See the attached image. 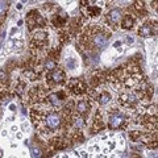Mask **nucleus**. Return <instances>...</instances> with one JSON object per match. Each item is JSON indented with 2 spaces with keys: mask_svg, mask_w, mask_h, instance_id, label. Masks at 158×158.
Listing matches in <instances>:
<instances>
[{
  "mask_svg": "<svg viewBox=\"0 0 158 158\" xmlns=\"http://www.w3.org/2000/svg\"><path fill=\"white\" fill-rule=\"evenodd\" d=\"M44 121L46 128L50 129V131H55V129H58L61 127V116L58 114H55V112L48 114L44 117Z\"/></svg>",
  "mask_w": 158,
  "mask_h": 158,
  "instance_id": "f257e3e1",
  "label": "nucleus"
},
{
  "mask_svg": "<svg viewBox=\"0 0 158 158\" xmlns=\"http://www.w3.org/2000/svg\"><path fill=\"white\" fill-rule=\"evenodd\" d=\"M92 44L98 49H104L108 45V36L103 32H96L92 36Z\"/></svg>",
  "mask_w": 158,
  "mask_h": 158,
  "instance_id": "f03ea898",
  "label": "nucleus"
},
{
  "mask_svg": "<svg viewBox=\"0 0 158 158\" xmlns=\"http://www.w3.org/2000/svg\"><path fill=\"white\" fill-rule=\"evenodd\" d=\"M124 120H125V116H124L121 112H116V114L111 115L110 116V127L112 128V129H117V128L121 127V124L124 123Z\"/></svg>",
  "mask_w": 158,
  "mask_h": 158,
  "instance_id": "7ed1b4c3",
  "label": "nucleus"
},
{
  "mask_svg": "<svg viewBox=\"0 0 158 158\" xmlns=\"http://www.w3.org/2000/svg\"><path fill=\"white\" fill-rule=\"evenodd\" d=\"M107 20H108V23H110L111 25H116L117 23L121 20V9L115 8V9L110 11V12L107 13Z\"/></svg>",
  "mask_w": 158,
  "mask_h": 158,
  "instance_id": "20e7f679",
  "label": "nucleus"
},
{
  "mask_svg": "<svg viewBox=\"0 0 158 158\" xmlns=\"http://www.w3.org/2000/svg\"><path fill=\"white\" fill-rule=\"evenodd\" d=\"M136 102H137V99H136V96H134L133 94H124V95L120 96V103L123 106H128V107L133 106Z\"/></svg>",
  "mask_w": 158,
  "mask_h": 158,
  "instance_id": "39448f33",
  "label": "nucleus"
},
{
  "mask_svg": "<svg viewBox=\"0 0 158 158\" xmlns=\"http://www.w3.org/2000/svg\"><path fill=\"white\" fill-rule=\"evenodd\" d=\"M48 102L52 106H54V107H61L62 106V103H63V100H62V98H61V95H58V94H55V92H53V94H50L48 96Z\"/></svg>",
  "mask_w": 158,
  "mask_h": 158,
  "instance_id": "423d86ee",
  "label": "nucleus"
},
{
  "mask_svg": "<svg viewBox=\"0 0 158 158\" xmlns=\"http://www.w3.org/2000/svg\"><path fill=\"white\" fill-rule=\"evenodd\" d=\"M50 79H52L54 83H62L65 80V72L62 70H53L52 75H50Z\"/></svg>",
  "mask_w": 158,
  "mask_h": 158,
  "instance_id": "0eeeda50",
  "label": "nucleus"
},
{
  "mask_svg": "<svg viewBox=\"0 0 158 158\" xmlns=\"http://www.w3.org/2000/svg\"><path fill=\"white\" fill-rule=\"evenodd\" d=\"M134 24V20L132 16H129V15H127V16H124L123 20H121V28L123 29H132V27H133Z\"/></svg>",
  "mask_w": 158,
  "mask_h": 158,
  "instance_id": "6e6552de",
  "label": "nucleus"
},
{
  "mask_svg": "<svg viewBox=\"0 0 158 158\" xmlns=\"http://www.w3.org/2000/svg\"><path fill=\"white\" fill-rule=\"evenodd\" d=\"M88 108H90L88 102H86V100H79L78 106H76V111H78V114H80V115L87 114V112H88Z\"/></svg>",
  "mask_w": 158,
  "mask_h": 158,
  "instance_id": "1a4fd4ad",
  "label": "nucleus"
},
{
  "mask_svg": "<svg viewBox=\"0 0 158 158\" xmlns=\"http://www.w3.org/2000/svg\"><path fill=\"white\" fill-rule=\"evenodd\" d=\"M111 99H112V98H111V95L108 92H102L99 95V98H98V102H99L100 106H106L107 103L111 102Z\"/></svg>",
  "mask_w": 158,
  "mask_h": 158,
  "instance_id": "9d476101",
  "label": "nucleus"
},
{
  "mask_svg": "<svg viewBox=\"0 0 158 158\" xmlns=\"http://www.w3.org/2000/svg\"><path fill=\"white\" fill-rule=\"evenodd\" d=\"M151 33H153V31H151L150 25L145 24V25H142V27H141V29H140V35L142 36V37H148V36H150Z\"/></svg>",
  "mask_w": 158,
  "mask_h": 158,
  "instance_id": "9b49d317",
  "label": "nucleus"
},
{
  "mask_svg": "<svg viewBox=\"0 0 158 158\" xmlns=\"http://www.w3.org/2000/svg\"><path fill=\"white\" fill-rule=\"evenodd\" d=\"M72 91H74V94H83L84 91H86V86H84V83L76 82V84L72 87Z\"/></svg>",
  "mask_w": 158,
  "mask_h": 158,
  "instance_id": "f8f14e48",
  "label": "nucleus"
},
{
  "mask_svg": "<svg viewBox=\"0 0 158 158\" xmlns=\"http://www.w3.org/2000/svg\"><path fill=\"white\" fill-rule=\"evenodd\" d=\"M45 69L48 70V71H53V70L57 67V63H55L53 59H50V58H48L46 61H45Z\"/></svg>",
  "mask_w": 158,
  "mask_h": 158,
  "instance_id": "ddd939ff",
  "label": "nucleus"
},
{
  "mask_svg": "<svg viewBox=\"0 0 158 158\" xmlns=\"http://www.w3.org/2000/svg\"><path fill=\"white\" fill-rule=\"evenodd\" d=\"M72 123H74V127L76 128V129H80V128L84 127V120H83L82 117H74L72 119Z\"/></svg>",
  "mask_w": 158,
  "mask_h": 158,
  "instance_id": "4468645a",
  "label": "nucleus"
},
{
  "mask_svg": "<svg viewBox=\"0 0 158 158\" xmlns=\"http://www.w3.org/2000/svg\"><path fill=\"white\" fill-rule=\"evenodd\" d=\"M8 9V3L5 0H0V16H3Z\"/></svg>",
  "mask_w": 158,
  "mask_h": 158,
  "instance_id": "2eb2a0df",
  "label": "nucleus"
},
{
  "mask_svg": "<svg viewBox=\"0 0 158 158\" xmlns=\"http://www.w3.org/2000/svg\"><path fill=\"white\" fill-rule=\"evenodd\" d=\"M66 66H67L70 70L75 69V59H74V58H69L67 61H66Z\"/></svg>",
  "mask_w": 158,
  "mask_h": 158,
  "instance_id": "dca6fc26",
  "label": "nucleus"
},
{
  "mask_svg": "<svg viewBox=\"0 0 158 158\" xmlns=\"http://www.w3.org/2000/svg\"><path fill=\"white\" fill-rule=\"evenodd\" d=\"M32 155H33V157H40V155H41V149L32 148Z\"/></svg>",
  "mask_w": 158,
  "mask_h": 158,
  "instance_id": "f3484780",
  "label": "nucleus"
},
{
  "mask_svg": "<svg viewBox=\"0 0 158 158\" xmlns=\"http://www.w3.org/2000/svg\"><path fill=\"white\" fill-rule=\"evenodd\" d=\"M7 80V72L4 70H0V83H4Z\"/></svg>",
  "mask_w": 158,
  "mask_h": 158,
  "instance_id": "a211bd4d",
  "label": "nucleus"
},
{
  "mask_svg": "<svg viewBox=\"0 0 158 158\" xmlns=\"http://www.w3.org/2000/svg\"><path fill=\"white\" fill-rule=\"evenodd\" d=\"M136 9L137 11H141V9H144V3H141V1H136Z\"/></svg>",
  "mask_w": 158,
  "mask_h": 158,
  "instance_id": "6ab92c4d",
  "label": "nucleus"
}]
</instances>
